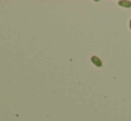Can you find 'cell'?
Returning a JSON list of instances; mask_svg holds the SVG:
<instances>
[{"label": "cell", "mask_w": 131, "mask_h": 121, "mask_svg": "<svg viewBox=\"0 0 131 121\" xmlns=\"http://www.w3.org/2000/svg\"><path fill=\"white\" fill-rule=\"evenodd\" d=\"M91 62H92V63L95 64L96 67H102L103 66V62L101 60L100 58H98L97 56H92Z\"/></svg>", "instance_id": "cell-1"}, {"label": "cell", "mask_w": 131, "mask_h": 121, "mask_svg": "<svg viewBox=\"0 0 131 121\" xmlns=\"http://www.w3.org/2000/svg\"><path fill=\"white\" fill-rule=\"evenodd\" d=\"M119 6L125 7V8H130L131 7V2L130 1H126V0H121L118 2Z\"/></svg>", "instance_id": "cell-2"}, {"label": "cell", "mask_w": 131, "mask_h": 121, "mask_svg": "<svg viewBox=\"0 0 131 121\" xmlns=\"http://www.w3.org/2000/svg\"><path fill=\"white\" fill-rule=\"evenodd\" d=\"M129 28H130V30H131V20L129 21Z\"/></svg>", "instance_id": "cell-3"}]
</instances>
